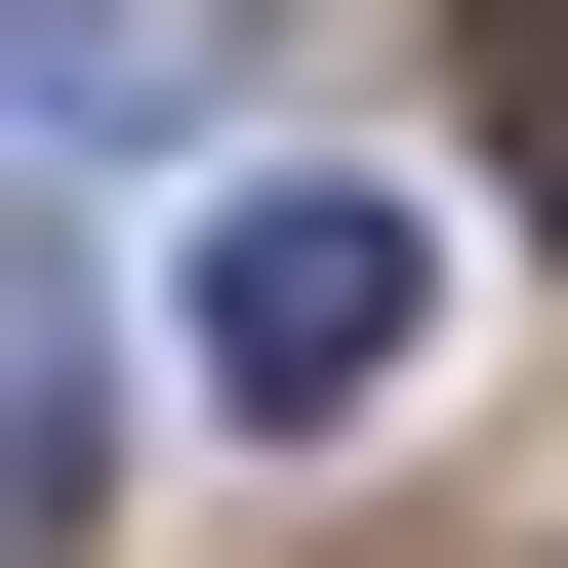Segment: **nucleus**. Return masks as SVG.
I'll list each match as a JSON object with an SVG mask.
<instances>
[{
  "label": "nucleus",
  "mask_w": 568,
  "mask_h": 568,
  "mask_svg": "<svg viewBox=\"0 0 568 568\" xmlns=\"http://www.w3.org/2000/svg\"><path fill=\"white\" fill-rule=\"evenodd\" d=\"M406 325H447V244H406L366 163H244V203L163 244V366L244 406V447H366V406H406Z\"/></svg>",
  "instance_id": "f257e3e1"
},
{
  "label": "nucleus",
  "mask_w": 568,
  "mask_h": 568,
  "mask_svg": "<svg viewBox=\"0 0 568 568\" xmlns=\"http://www.w3.org/2000/svg\"><path fill=\"white\" fill-rule=\"evenodd\" d=\"M487 163H528V203H568V0H487Z\"/></svg>",
  "instance_id": "f03ea898"
}]
</instances>
